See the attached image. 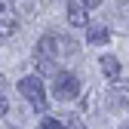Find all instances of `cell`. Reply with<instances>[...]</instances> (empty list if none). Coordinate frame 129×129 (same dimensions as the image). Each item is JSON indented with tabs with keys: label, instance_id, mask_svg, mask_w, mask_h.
<instances>
[{
	"label": "cell",
	"instance_id": "6da1fadb",
	"mask_svg": "<svg viewBox=\"0 0 129 129\" xmlns=\"http://www.w3.org/2000/svg\"><path fill=\"white\" fill-rule=\"evenodd\" d=\"M77 49V43L71 37H61V34H43L37 40V58H52L58 61V55H68Z\"/></svg>",
	"mask_w": 129,
	"mask_h": 129
},
{
	"label": "cell",
	"instance_id": "9c48e42d",
	"mask_svg": "<svg viewBox=\"0 0 129 129\" xmlns=\"http://www.w3.org/2000/svg\"><path fill=\"white\" fill-rule=\"evenodd\" d=\"M40 129H64V126H61L58 120H43V123H40Z\"/></svg>",
	"mask_w": 129,
	"mask_h": 129
},
{
	"label": "cell",
	"instance_id": "7c38bea8",
	"mask_svg": "<svg viewBox=\"0 0 129 129\" xmlns=\"http://www.w3.org/2000/svg\"><path fill=\"white\" fill-rule=\"evenodd\" d=\"M71 129H83V126H80V123H77V120H71Z\"/></svg>",
	"mask_w": 129,
	"mask_h": 129
},
{
	"label": "cell",
	"instance_id": "7a4b0ae2",
	"mask_svg": "<svg viewBox=\"0 0 129 129\" xmlns=\"http://www.w3.org/2000/svg\"><path fill=\"white\" fill-rule=\"evenodd\" d=\"M19 92H22L37 111L46 108V89H43V80H40V77H22V80H19Z\"/></svg>",
	"mask_w": 129,
	"mask_h": 129
},
{
	"label": "cell",
	"instance_id": "5bb4252c",
	"mask_svg": "<svg viewBox=\"0 0 129 129\" xmlns=\"http://www.w3.org/2000/svg\"><path fill=\"white\" fill-rule=\"evenodd\" d=\"M3 9H6V6H3V3H0V12H3Z\"/></svg>",
	"mask_w": 129,
	"mask_h": 129
},
{
	"label": "cell",
	"instance_id": "52a82bcc",
	"mask_svg": "<svg viewBox=\"0 0 129 129\" xmlns=\"http://www.w3.org/2000/svg\"><path fill=\"white\" fill-rule=\"evenodd\" d=\"M37 71H40V74H52V77L58 74V68H55L52 58H37Z\"/></svg>",
	"mask_w": 129,
	"mask_h": 129
},
{
	"label": "cell",
	"instance_id": "277c9868",
	"mask_svg": "<svg viewBox=\"0 0 129 129\" xmlns=\"http://www.w3.org/2000/svg\"><path fill=\"white\" fill-rule=\"evenodd\" d=\"M86 40H89L92 46L108 43V40H111V28H108V25H92V28H89V34H86Z\"/></svg>",
	"mask_w": 129,
	"mask_h": 129
},
{
	"label": "cell",
	"instance_id": "8992f818",
	"mask_svg": "<svg viewBox=\"0 0 129 129\" xmlns=\"http://www.w3.org/2000/svg\"><path fill=\"white\" fill-rule=\"evenodd\" d=\"M99 64H102V74H105L108 80H117V77H120V58H117V55H105Z\"/></svg>",
	"mask_w": 129,
	"mask_h": 129
},
{
	"label": "cell",
	"instance_id": "3957f363",
	"mask_svg": "<svg viewBox=\"0 0 129 129\" xmlns=\"http://www.w3.org/2000/svg\"><path fill=\"white\" fill-rule=\"evenodd\" d=\"M52 95L58 102H71L80 95V80L77 74H55V83H52Z\"/></svg>",
	"mask_w": 129,
	"mask_h": 129
},
{
	"label": "cell",
	"instance_id": "5b68a950",
	"mask_svg": "<svg viewBox=\"0 0 129 129\" xmlns=\"http://www.w3.org/2000/svg\"><path fill=\"white\" fill-rule=\"evenodd\" d=\"M68 22L74 28H83V25H89V15H86V9L80 6V3H71L68 6Z\"/></svg>",
	"mask_w": 129,
	"mask_h": 129
},
{
	"label": "cell",
	"instance_id": "4fadbf2b",
	"mask_svg": "<svg viewBox=\"0 0 129 129\" xmlns=\"http://www.w3.org/2000/svg\"><path fill=\"white\" fill-rule=\"evenodd\" d=\"M120 129H129V123H123V126H120Z\"/></svg>",
	"mask_w": 129,
	"mask_h": 129
},
{
	"label": "cell",
	"instance_id": "8fae6325",
	"mask_svg": "<svg viewBox=\"0 0 129 129\" xmlns=\"http://www.w3.org/2000/svg\"><path fill=\"white\" fill-rule=\"evenodd\" d=\"M6 111H9V102H6V99H0V117H3Z\"/></svg>",
	"mask_w": 129,
	"mask_h": 129
},
{
	"label": "cell",
	"instance_id": "30bf717a",
	"mask_svg": "<svg viewBox=\"0 0 129 129\" xmlns=\"http://www.w3.org/2000/svg\"><path fill=\"white\" fill-rule=\"evenodd\" d=\"M77 3H80V6H83V9H92V6H99V3H102V0H77Z\"/></svg>",
	"mask_w": 129,
	"mask_h": 129
},
{
	"label": "cell",
	"instance_id": "ba28073f",
	"mask_svg": "<svg viewBox=\"0 0 129 129\" xmlns=\"http://www.w3.org/2000/svg\"><path fill=\"white\" fill-rule=\"evenodd\" d=\"M15 31H19V25H15L12 19H6V22H0V37H12Z\"/></svg>",
	"mask_w": 129,
	"mask_h": 129
}]
</instances>
